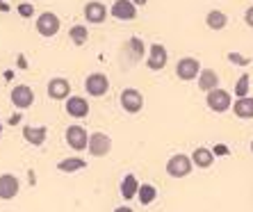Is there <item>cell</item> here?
Masks as SVG:
<instances>
[{
    "label": "cell",
    "mask_w": 253,
    "mask_h": 212,
    "mask_svg": "<svg viewBox=\"0 0 253 212\" xmlns=\"http://www.w3.org/2000/svg\"><path fill=\"white\" fill-rule=\"evenodd\" d=\"M119 103H121V107H124L128 114H137L141 107H144V96H141V91L128 87V89H124V91H121Z\"/></svg>",
    "instance_id": "8992f818"
},
{
    "label": "cell",
    "mask_w": 253,
    "mask_h": 212,
    "mask_svg": "<svg viewBox=\"0 0 253 212\" xmlns=\"http://www.w3.org/2000/svg\"><path fill=\"white\" fill-rule=\"evenodd\" d=\"M110 89V80H107L105 73H91V76L84 78V91L94 98H100V96L107 94Z\"/></svg>",
    "instance_id": "277c9868"
},
{
    "label": "cell",
    "mask_w": 253,
    "mask_h": 212,
    "mask_svg": "<svg viewBox=\"0 0 253 212\" xmlns=\"http://www.w3.org/2000/svg\"><path fill=\"white\" fill-rule=\"evenodd\" d=\"M64 107H66V114L73 119L89 117V100L84 98V96H69Z\"/></svg>",
    "instance_id": "7c38bea8"
},
{
    "label": "cell",
    "mask_w": 253,
    "mask_h": 212,
    "mask_svg": "<svg viewBox=\"0 0 253 212\" xmlns=\"http://www.w3.org/2000/svg\"><path fill=\"white\" fill-rule=\"evenodd\" d=\"M87 167V162H84L83 158H66L62 160V162H57V169L62 171V173H73V171H80Z\"/></svg>",
    "instance_id": "603a6c76"
},
{
    "label": "cell",
    "mask_w": 253,
    "mask_h": 212,
    "mask_svg": "<svg viewBox=\"0 0 253 212\" xmlns=\"http://www.w3.org/2000/svg\"><path fill=\"white\" fill-rule=\"evenodd\" d=\"M18 16H23V18L35 16V7L30 5V2H21V5H18Z\"/></svg>",
    "instance_id": "4316f807"
},
{
    "label": "cell",
    "mask_w": 253,
    "mask_h": 212,
    "mask_svg": "<svg viewBox=\"0 0 253 212\" xmlns=\"http://www.w3.org/2000/svg\"><path fill=\"white\" fill-rule=\"evenodd\" d=\"M192 169H194V165H192V158L185 153H176L171 155L169 162H167V173H169L171 178H185L192 173Z\"/></svg>",
    "instance_id": "6da1fadb"
},
{
    "label": "cell",
    "mask_w": 253,
    "mask_h": 212,
    "mask_svg": "<svg viewBox=\"0 0 253 212\" xmlns=\"http://www.w3.org/2000/svg\"><path fill=\"white\" fill-rule=\"evenodd\" d=\"M83 16H84V21H87V23L100 25L107 18V7L103 5V2H98V0H91V2H87V5H84Z\"/></svg>",
    "instance_id": "30bf717a"
},
{
    "label": "cell",
    "mask_w": 253,
    "mask_h": 212,
    "mask_svg": "<svg viewBox=\"0 0 253 212\" xmlns=\"http://www.w3.org/2000/svg\"><path fill=\"white\" fill-rule=\"evenodd\" d=\"M48 137V128L46 126H23V139L32 146H42L46 144Z\"/></svg>",
    "instance_id": "2e32d148"
},
{
    "label": "cell",
    "mask_w": 253,
    "mask_h": 212,
    "mask_svg": "<svg viewBox=\"0 0 253 212\" xmlns=\"http://www.w3.org/2000/svg\"><path fill=\"white\" fill-rule=\"evenodd\" d=\"M228 62H233V64H237V66H249L251 64V59L244 57V55H240V53H228Z\"/></svg>",
    "instance_id": "484cf974"
},
{
    "label": "cell",
    "mask_w": 253,
    "mask_h": 212,
    "mask_svg": "<svg viewBox=\"0 0 253 212\" xmlns=\"http://www.w3.org/2000/svg\"><path fill=\"white\" fill-rule=\"evenodd\" d=\"M201 73V64H199V59L194 57H183V59H178V64H176V76L178 80H185V83H189V80H196Z\"/></svg>",
    "instance_id": "52a82bcc"
},
{
    "label": "cell",
    "mask_w": 253,
    "mask_h": 212,
    "mask_svg": "<svg viewBox=\"0 0 253 212\" xmlns=\"http://www.w3.org/2000/svg\"><path fill=\"white\" fill-rule=\"evenodd\" d=\"M130 2H132V5H135V7H141V5H146L148 0H130Z\"/></svg>",
    "instance_id": "4dcf8cb0"
},
{
    "label": "cell",
    "mask_w": 253,
    "mask_h": 212,
    "mask_svg": "<svg viewBox=\"0 0 253 212\" xmlns=\"http://www.w3.org/2000/svg\"><path fill=\"white\" fill-rule=\"evenodd\" d=\"M155 199H158V189H155L153 185H148V183H144V185L139 183V189H137V201H139L141 206H151Z\"/></svg>",
    "instance_id": "7402d4cb"
},
{
    "label": "cell",
    "mask_w": 253,
    "mask_h": 212,
    "mask_svg": "<svg viewBox=\"0 0 253 212\" xmlns=\"http://www.w3.org/2000/svg\"><path fill=\"white\" fill-rule=\"evenodd\" d=\"M244 21H247V25H249V28H253V5L249 7L247 12H244Z\"/></svg>",
    "instance_id": "f1b7e54d"
},
{
    "label": "cell",
    "mask_w": 253,
    "mask_h": 212,
    "mask_svg": "<svg viewBox=\"0 0 253 212\" xmlns=\"http://www.w3.org/2000/svg\"><path fill=\"white\" fill-rule=\"evenodd\" d=\"M64 139L73 151H87V141H89V135L87 130L83 126H69L64 132Z\"/></svg>",
    "instance_id": "ba28073f"
},
{
    "label": "cell",
    "mask_w": 253,
    "mask_h": 212,
    "mask_svg": "<svg viewBox=\"0 0 253 212\" xmlns=\"http://www.w3.org/2000/svg\"><path fill=\"white\" fill-rule=\"evenodd\" d=\"M233 114L240 119H253V98L251 96H244V98H237L233 105H230Z\"/></svg>",
    "instance_id": "ffe728a7"
},
{
    "label": "cell",
    "mask_w": 253,
    "mask_h": 212,
    "mask_svg": "<svg viewBox=\"0 0 253 212\" xmlns=\"http://www.w3.org/2000/svg\"><path fill=\"white\" fill-rule=\"evenodd\" d=\"M251 153H253V141H251Z\"/></svg>",
    "instance_id": "836d02e7"
},
{
    "label": "cell",
    "mask_w": 253,
    "mask_h": 212,
    "mask_svg": "<svg viewBox=\"0 0 253 212\" xmlns=\"http://www.w3.org/2000/svg\"><path fill=\"white\" fill-rule=\"evenodd\" d=\"M110 14H112L117 21H135L137 7L132 5L130 0H114V5L110 7Z\"/></svg>",
    "instance_id": "4fadbf2b"
},
{
    "label": "cell",
    "mask_w": 253,
    "mask_h": 212,
    "mask_svg": "<svg viewBox=\"0 0 253 212\" xmlns=\"http://www.w3.org/2000/svg\"><path fill=\"white\" fill-rule=\"evenodd\" d=\"M137 189H139V180H137L135 173H128V176L121 178V185H119V192L126 201L137 199Z\"/></svg>",
    "instance_id": "ac0fdd59"
},
{
    "label": "cell",
    "mask_w": 253,
    "mask_h": 212,
    "mask_svg": "<svg viewBox=\"0 0 253 212\" xmlns=\"http://www.w3.org/2000/svg\"><path fill=\"white\" fill-rule=\"evenodd\" d=\"M0 137H2V121H0Z\"/></svg>",
    "instance_id": "d6a6232c"
},
{
    "label": "cell",
    "mask_w": 253,
    "mask_h": 212,
    "mask_svg": "<svg viewBox=\"0 0 253 212\" xmlns=\"http://www.w3.org/2000/svg\"><path fill=\"white\" fill-rule=\"evenodd\" d=\"M69 37H71V42H73V46H84L89 39L87 25H73V28L69 30Z\"/></svg>",
    "instance_id": "cb8c5ba5"
},
{
    "label": "cell",
    "mask_w": 253,
    "mask_h": 212,
    "mask_svg": "<svg viewBox=\"0 0 253 212\" xmlns=\"http://www.w3.org/2000/svg\"><path fill=\"white\" fill-rule=\"evenodd\" d=\"M9 100H12V105L16 107V110H28V107L35 103V91H32L28 85H18V87L12 89Z\"/></svg>",
    "instance_id": "9c48e42d"
},
{
    "label": "cell",
    "mask_w": 253,
    "mask_h": 212,
    "mask_svg": "<svg viewBox=\"0 0 253 212\" xmlns=\"http://www.w3.org/2000/svg\"><path fill=\"white\" fill-rule=\"evenodd\" d=\"M130 46H132V50H135V59H139L141 53H144V43H141L139 39H130Z\"/></svg>",
    "instance_id": "83f0119b"
},
{
    "label": "cell",
    "mask_w": 253,
    "mask_h": 212,
    "mask_svg": "<svg viewBox=\"0 0 253 212\" xmlns=\"http://www.w3.org/2000/svg\"><path fill=\"white\" fill-rule=\"evenodd\" d=\"M206 25L210 30H214V32H219V30H224L228 25V16L221 9H210L206 16Z\"/></svg>",
    "instance_id": "44dd1931"
},
{
    "label": "cell",
    "mask_w": 253,
    "mask_h": 212,
    "mask_svg": "<svg viewBox=\"0 0 253 212\" xmlns=\"http://www.w3.org/2000/svg\"><path fill=\"white\" fill-rule=\"evenodd\" d=\"M208 107H210L212 112L217 114H224L230 110V105H233V98H230V94L226 91V89H212V91H208V98H206Z\"/></svg>",
    "instance_id": "7a4b0ae2"
},
{
    "label": "cell",
    "mask_w": 253,
    "mask_h": 212,
    "mask_svg": "<svg viewBox=\"0 0 253 212\" xmlns=\"http://www.w3.org/2000/svg\"><path fill=\"white\" fill-rule=\"evenodd\" d=\"M219 87V76L214 69H201L199 73V89L201 91H212Z\"/></svg>",
    "instance_id": "d6986e66"
},
{
    "label": "cell",
    "mask_w": 253,
    "mask_h": 212,
    "mask_svg": "<svg viewBox=\"0 0 253 212\" xmlns=\"http://www.w3.org/2000/svg\"><path fill=\"white\" fill-rule=\"evenodd\" d=\"M0 9H7V5H5V2H2V0H0Z\"/></svg>",
    "instance_id": "1f68e13d"
},
{
    "label": "cell",
    "mask_w": 253,
    "mask_h": 212,
    "mask_svg": "<svg viewBox=\"0 0 253 212\" xmlns=\"http://www.w3.org/2000/svg\"><path fill=\"white\" fill-rule=\"evenodd\" d=\"M167 59H169V55H167V48L162 43H153V46L148 48L146 66L151 71H162L167 66Z\"/></svg>",
    "instance_id": "8fae6325"
},
{
    "label": "cell",
    "mask_w": 253,
    "mask_h": 212,
    "mask_svg": "<svg viewBox=\"0 0 253 212\" xmlns=\"http://www.w3.org/2000/svg\"><path fill=\"white\" fill-rule=\"evenodd\" d=\"M249 87H251V76H249V73H242V76L237 78V83H235V96L237 98L249 96Z\"/></svg>",
    "instance_id": "d4e9b609"
},
{
    "label": "cell",
    "mask_w": 253,
    "mask_h": 212,
    "mask_svg": "<svg viewBox=\"0 0 253 212\" xmlns=\"http://www.w3.org/2000/svg\"><path fill=\"white\" fill-rule=\"evenodd\" d=\"M189 158H192V165L199 167V169H210L212 162H214V153H212L210 148H203V146L194 148V153L189 155Z\"/></svg>",
    "instance_id": "e0dca14e"
},
{
    "label": "cell",
    "mask_w": 253,
    "mask_h": 212,
    "mask_svg": "<svg viewBox=\"0 0 253 212\" xmlns=\"http://www.w3.org/2000/svg\"><path fill=\"white\" fill-rule=\"evenodd\" d=\"M48 96L53 100H66L71 96V83L66 78H53L48 83Z\"/></svg>",
    "instance_id": "9a60e30c"
},
{
    "label": "cell",
    "mask_w": 253,
    "mask_h": 212,
    "mask_svg": "<svg viewBox=\"0 0 253 212\" xmlns=\"http://www.w3.org/2000/svg\"><path fill=\"white\" fill-rule=\"evenodd\" d=\"M114 212H132V208L130 206H119V208H114Z\"/></svg>",
    "instance_id": "f546056e"
},
{
    "label": "cell",
    "mask_w": 253,
    "mask_h": 212,
    "mask_svg": "<svg viewBox=\"0 0 253 212\" xmlns=\"http://www.w3.org/2000/svg\"><path fill=\"white\" fill-rule=\"evenodd\" d=\"M87 151L91 153V158H105L112 151V139L105 132H91L87 141Z\"/></svg>",
    "instance_id": "3957f363"
},
{
    "label": "cell",
    "mask_w": 253,
    "mask_h": 212,
    "mask_svg": "<svg viewBox=\"0 0 253 212\" xmlns=\"http://www.w3.org/2000/svg\"><path fill=\"white\" fill-rule=\"evenodd\" d=\"M59 16L57 14H53V12H43V14H39L37 16V32L42 37H55L59 32Z\"/></svg>",
    "instance_id": "5b68a950"
},
{
    "label": "cell",
    "mask_w": 253,
    "mask_h": 212,
    "mask_svg": "<svg viewBox=\"0 0 253 212\" xmlns=\"http://www.w3.org/2000/svg\"><path fill=\"white\" fill-rule=\"evenodd\" d=\"M18 189H21V183H18V178L14 173H2L0 176V199L2 201H12L18 194Z\"/></svg>",
    "instance_id": "5bb4252c"
}]
</instances>
